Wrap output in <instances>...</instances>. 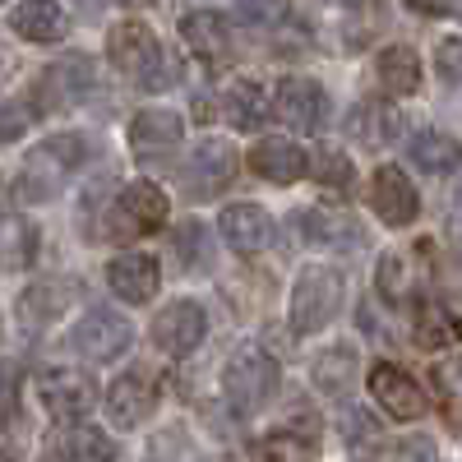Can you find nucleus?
<instances>
[{
	"instance_id": "f257e3e1",
	"label": "nucleus",
	"mask_w": 462,
	"mask_h": 462,
	"mask_svg": "<svg viewBox=\"0 0 462 462\" xmlns=\"http://www.w3.org/2000/svg\"><path fill=\"white\" fill-rule=\"evenodd\" d=\"M84 158H88V139H84V134L69 130V134L42 139V143L28 152V162H23V171H19V195L32 199V204L56 199L60 185H65V176L79 171Z\"/></svg>"
},
{
	"instance_id": "f03ea898",
	"label": "nucleus",
	"mask_w": 462,
	"mask_h": 462,
	"mask_svg": "<svg viewBox=\"0 0 462 462\" xmlns=\"http://www.w3.org/2000/svg\"><path fill=\"white\" fill-rule=\"evenodd\" d=\"M342 273L328 263H310L300 268L296 282H291V300H287V319H291V333L296 337H315L324 333L337 310H342Z\"/></svg>"
},
{
	"instance_id": "7ed1b4c3",
	"label": "nucleus",
	"mask_w": 462,
	"mask_h": 462,
	"mask_svg": "<svg viewBox=\"0 0 462 462\" xmlns=\"http://www.w3.org/2000/svg\"><path fill=\"white\" fill-rule=\"evenodd\" d=\"M278 389H282V370L259 342H245V346L231 352V361L222 370V393H226V402L236 411H245V416L263 411L268 402L278 398Z\"/></svg>"
},
{
	"instance_id": "20e7f679",
	"label": "nucleus",
	"mask_w": 462,
	"mask_h": 462,
	"mask_svg": "<svg viewBox=\"0 0 462 462\" xmlns=\"http://www.w3.org/2000/svg\"><path fill=\"white\" fill-rule=\"evenodd\" d=\"M106 56L111 65L125 74L130 84L139 88H167V60H162V42L148 23L130 19V23H116L106 37Z\"/></svg>"
},
{
	"instance_id": "39448f33",
	"label": "nucleus",
	"mask_w": 462,
	"mask_h": 462,
	"mask_svg": "<svg viewBox=\"0 0 462 462\" xmlns=\"http://www.w3.org/2000/svg\"><path fill=\"white\" fill-rule=\"evenodd\" d=\"M97 93V65L88 56H65L56 65L42 69V79H37L32 88V116H42V111H69V106H79Z\"/></svg>"
},
{
	"instance_id": "423d86ee",
	"label": "nucleus",
	"mask_w": 462,
	"mask_h": 462,
	"mask_svg": "<svg viewBox=\"0 0 462 462\" xmlns=\"http://www.w3.org/2000/svg\"><path fill=\"white\" fill-rule=\"evenodd\" d=\"M106 420L116 430H139L143 420L158 411V374H152L148 365H130L121 370L111 383H106Z\"/></svg>"
},
{
	"instance_id": "0eeeda50",
	"label": "nucleus",
	"mask_w": 462,
	"mask_h": 462,
	"mask_svg": "<svg viewBox=\"0 0 462 462\" xmlns=\"http://www.w3.org/2000/svg\"><path fill=\"white\" fill-rule=\"evenodd\" d=\"M268 116H278V121L296 134H315L328 121V93L315 79L291 74V79H278L273 97H268Z\"/></svg>"
},
{
	"instance_id": "6e6552de",
	"label": "nucleus",
	"mask_w": 462,
	"mask_h": 462,
	"mask_svg": "<svg viewBox=\"0 0 462 462\" xmlns=\"http://www.w3.org/2000/svg\"><path fill=\"white\" fill-rule=\"evenodd\" d=\"M130 342H134L130 319L116 315V310H102V305H97V310H88L79 324L69 328V346H74L84 361H93V365H106V361H116V356H125Z\"/></svg>"
},
{
	"instance_id": "1a4fd4ad",
	"label": "nucleus",
	"mask_w": 462,
	"mask_h": 462,
	"mask_svg": "<svg viewBox=\"0 0 462 462\" xmlns=\"http://www.w3.org/2000/svg\"><path fill=\"white\" fill-rule=\"evenodd\" d=\"M204 333H208V315H204V305L189 300V296L162 305V310L152 315V324H148L152 346L167 352V356H189L204 342Z\"/></svg>"
},
{
	"instance_id": "9d476101",
	"label": "nucleus",
	"mask_w": 462,
	"mask_h": 462,
	"mask_svg": "<svg viewBox=\"0 0 462 462\" xmlns=\"http://www.w3.org/2000/svg\"><path fill=\"white\" fill-rule=\"evenodd\" d=\"M370 398L383 407V416H393V420H420L430 407L426 389L393 361H379L370 365Z\"/></svg>"
},
{
	"instance_id": "9b49d317",
	"label": "nucleus",
	"mask_w": 462,
	"mask_h": 462,
	"mask_svg": "<svg viewBox=\"0 0 462 462\" xmlns=\"http://www.w3.org/2000/svg\"><path fill=\"white\" fill-rule=\"evenodd\" d=\"M79 296H84V287L74 278H42V282H32L19 296V324L28 333H42V328L60 324L69 305H79Z\"/></svg>"
},
{
	"instance_id": "f8f14e48",
	"label": "nucleus",
	"mask_w": 462,
	"mask_h": 462,
	"mask_svg": "<svg viewBox=\"0 0 462 462\" xmlns=\"http://www.w3.org/2000/svg\"><path fill=\"white\" fill-rule=\"evenodd\" d=\"M370 208L389 226H411L420 217V195L402 167H379L370 180Z\"/></svg>"
},
{
	"instance_id": "ddd939ff",
	"label": "nucleus",
	"mask_w": 462,
	"mask_h": 462,
	"mask_svg": "<svg viewBox=\"0 0 462 462\" xmlns=\"http://www.w3.org/2000/svg\"><path fill=\"white\" fill-rule=\"evenodd\" d=\"M217 231H222V241L236 254H259V250L273 245L278 222L268 217V208H259V204H226L222 217H217Z\"/></svg>"
},
{
	"instance_id": "4468645a",
	"label": "nucleus",
	"mask_w": 462,
	"mask_h": 462,
	"mask_svg": "<svg viewBox=\"0 0 462 462\" xmlns=\"http://www.w3.org/2000/svg\"><path fill=\"white\" fill-rule=\"evenodd\" d=\"M236 167H241V152L231 148L226 139H204L195 152H189L185 180H189V189L204 199V195H217V189H226L231 176H236Z\"/></svg>"
},
{
	"instance_id": "2eb2a0df",
	"label": "nucleus",
	"mask_w": 462,
	"mask_h": 462,
	"mask_svg": "<svg viewBox=\"0 0 462 462\" xmlns=\"http://www.w3.org/2000/svg\"><path fill=\"white\" fill-rule=\"evenodd\" d=\"M106 287L121 296L125 305H143V300L158 296L162 268H158V259H152V254H139V250L116 254V259L106 263Z\"/></svg>"
},
{
	"instance_id": "dca6fc26",
	"label": "nucleus",
	"mask_w": 462,
	"mask_h": 462,
	"mask_svg": "<svg viewBox=\"0 0 462 462\" xmlns=\"http://www.w3.org/2000/svg\"><path fill=\"white\" fill-rule=\"evenodd\" d=\"M180 139H185V116L167 106H148L130 121V148L139 158H167V152L180 148Z\"/></svg>"
},
{
	"instance_id": "f3484780",
	"label": "nucleus",
	"mask_w": 462,
	"mask_h": 462,
	"mask_svg": "<svg viewBox=\"0 0 462 462\" xmlns=\"http://www.w3.org/2000/svg\"><path fill=\"white\" fill-rule=\"evenodd\" d=\"M250 171L263 176V180H273V185H291V180H300L305 171H310V152H305L296 139H287V134L259 139L250 148Z\"/></svg>"
},
{
	"instance_id": "a211bd4d",
	"label": "nucleus",
	"mask_w": 462,
	"mask_h": 462,
	"mask_svg": "<svg viewBox=\"0 0 462 462\" xmlns=\"http://www.w3.org/2000/svg\"><path fill=\"white\" fill-rule=\"evenodd\" d=\"M37 398H42V407L60 420H74L84 416L97 398V389L79 374V370H42V379H37Z\"/></svg>"
},
{
	"instance_id": "6ab92c4d",
	"label": "nucleus",
	"mask_w": 462,
	"mask_h": 462,
	"mask_svg": "<svg viewBox=\"0 0 462 462\" xmlns=\"http://www.w3.org/2000/svg\"><path fill=\"white\" fill-rule=\"evenodd\" d=\"M167 213H171V199L162 195V185H152V180H130V185H121V195H116V217L125 222L130 236L134 231L162 226Z\"/></svg>"
},
{
	"instance_id": "aec40b11",
	"label": "nucleus",
	"mask_w": 462,
	"mask_h": 462,
	"mask_svg": "<svg viewBox=\"0 0 462 462\" xmlns=\"http://www.w3.org/2000/svg\"><path fill=\"white\" fill-rule=\"evenodd\" d=\"M42 245V226L23 213H0V273H23L37 259Z\"/></svg>"
},
{
	"instance_id": "412c9836",
	"label": "nucleus",
	"mask_w": 462,
	"mask_h": 462,
	"mask_svg": "<svg viewBox=\"0 0 462 462\" xmlns=\"http://www.w3.org/2000/svg\"><path fill=\"white\" fill-rule=\"evenodd\" d=\"M10 28L23 42H56L65 32V10H60V0H19L10 10Z\"/></svg>"
},
{
	"instance_id": "4be33fe9",
	"label": "nucleus",
	"mask_w": 462,
	"mask_h": 462,
	"mask_svg": "<svg viewBox=\"0 0 462 462\" xmlns=\"http://www.w3.org/2000/svg\"><path fill=\"white\" fill-rule=\"evenodd\" d=\"M180 37H185V47L204 56V60H222L231 51V23L213 10H195V14H185L180 19Z\"/></svg>"
},
{
	"instance_id": "5701e85b",
	"label": "nucleus",
	"mask_w": 462,
	"mask_h": 462,
	"mask_svg": "<svg viewBox=\"0 0 462 462\" xmlns=\"http://www.w3.org/2000/svg\"><path fill=\"white\" fill-rule=\"evenodd\" d=\"M346 134L361 139L365 148H383V143H393L402 134V116L379 106V102H356L352 111H346Z\"/></svg>"
},
{
	"instance_id": "b1692460",
	"label": "nucleus",
	"mask_w": 462,
	"mask_h": 462,
	"mask_svg": "<svg viewBox=\"0 0 462 462\" xmlns=\"http://www.w3.org/2000/svg\"><path fill=\"white\" fill-rule=\"evenodd\" d=\"M222 116L236 130H259L268 121V93L254 79H231L222 88Z\"/></svg>"
},
{
	"instance_id": "393cba45",
	"label": "nucleus",
	"mask_w": 462,
	"mask_h": 462,
	"mask_svg": "<svg viewBox=\"0 0 462 462\" xmlns=\"http://www.w3.org/2000/svg\"><path fill=\"white\" fill-rule=\"evenodd\" d=\"M374 74H379V84L389 88L393 97H411V93L420 88V56H416L407 42H393V47L379 51Z\"/></svg>"
},
{
	"instance_id": "a878e982",
	"label": "nucleus",
	"mask_w": 462,
	"mask_h": 462,
	"mask_svg": "<svg viewBox=\"0 0 462 462\" xmlns=\"http://www.w3.org/2000/svg\"><path fill=\"white\" fill-rule=\"evenodd\" d=\"M407 158L426 171V176H448V171L457 167V143H453L444 130H420V134H411V143H407Z\"/></svg>"
},
{
	"instance_id": "bb28decb",
	"label": "nucleus",
	"mask_w": 462,
	"mask_h": 462,
	"mask_svg": "<svg viewBox=\"0 0 462 462\" xmlns=\"http://www.w3.org/2000/svg\"><path fill=\"white\" fill-rule=\"evenodd\" d=\"M374 287L389 305H407L411 300V287H416V268L402 250H383L379 254V268H374Z\"/></svg>"
},
{
	"instance_id": "cd10ccee",
	"label": "nucleus",
	"mask_w": 462,
	"mask_h": 462,
	"mask_svg": "<svg viewBox=\"0 0 462 462\" xmlns=\"http://www.w3.org/2000/svg\"><path fill=\"white\" fill-rule=\"evenodd\" d=\"M310 379H315V389L324 393H346V383L356 379V352L352 346H328V352L310 365Z\"/></svg>"
},
{
	"instance_id": "c85d7f7f",
	"label": "nucleus",
	"mask_w": 462,
	"mask_h": 462,
	"mask_svg": "<svg viewBox=\"0 0 462 462\" xmlns=\"http://www.w3.org/2000/svg\"><path fill=\"white\" fill-rule=\"evenodd\" d=\"M65 462H116V439L102 435L97 426H74L60 439Z\"/></svg>"
},
{
	"instance_id": "c756f323",
	"label": "nucleus",
	"mask_w": 462,
	"mask_h": 462,
	"mask_svg": "<svg viewBox=\"0 0 462 462\" xmlns=\"http://www.w3.org/2000/svg\"><path fill=\"white\" fill-rule=\"evenodd\" d=\"M171 254H176V263H185V273H204L208 259H213L208 226L204 222H180L176 236H171Z\"/></svg>"
},
{
	"instance_id": "7c9ffc66",
	"label": "nucleus",
	"mask_w": 462,
	"mask_h": 462,
	"mask_svg": "<svg viewBox=\"0 0 462 462\" xmlns=\"http://www.w3.org/2000/svg\"><path fill=\"white\" fill-rule=\"evenodd\" d=\"M337 430H342L346 448H352L356 457H365V453H370V448L383 439L379 420H374L370 411H361V407H342V416H337Z\"/></svg>"
},
{
	"instance_id": "2f4dec72",
	"label": "nucleus",
	"mask_w": 462,
	"mask_h": 462,
	"mask_svg": "<svg viewBox=\"0 0 462 462\" xmlns=\"http://www.w3.org/2000/svg\"><path fill=\"white\" fill-rule=\"evenodd\" d=\"M300 226H305V241H310V245H352L356 241V236H346L352 222H346L342 213L310 208V213H300Z\"/></svg>"
},
{
	"instance_id": "473e14b6",
	"label": "nucleus",
	"mask_w": 462,
	"mask_h": 462,
	"mask_svg": "<svg viewBox=\"0 0 462 462\" xmlns=\"http://www.w3.org/2000/svg\"><path fill=\"white\" fill-rule=\"evenodd\" d=\"M411 337H416V346H426V352H444V346L453 342V324H448V315L439 310V305H426V310L416 315Z\"/></svg>"
},
{
	"instance_id": "72a5a7b5",
	"label": "nucleus",
	"mask_w": 462,
	"mask_h": 462,
	"mask_svg": "<svg viewBox=\"0 0 462 462\" xmlns=\"http://www.w3.org/2000/svg\"><path fill=\"white\" fill-rule=\"evenodd\" d=\"M310 171H315V180L328 185V189H346V185H352V176H356L352 158H346L342 148H319L315 162H310Z\"/></svg>"
},
{
	"instance_id": "f704fd0d",
	"label": "nucleus",
	"mask_w": 462,
	"mask_h": 462,
	"mask_svg": "<svg viewBox=\"0 0 462 462\" xmlns=\"http://www.w3.org/2000/svg\"><path fill=\"white\" fill-rule=\"evenodd\" d=\"M259 453H263V462H315L310 448H305L296 435H268L259 444Z\"/></svg>"
},
{
	"instance_id": "c9c22d12",
	"label": "nucleus",
	"mask_w": 462,
	"mask_h": 462,
	"mask_svg": "<svg viewBox=\"0 0 462 462\" xmlns=\"http://www.w3.org/2000/svg\"><path fill=\"white\" fill-rule=\"evenodd\" d=\"M32 125V106L28 102H0V143L23 139Z\"/></svg>"
},
{
	"instance_id": "e433bc0d",
	"label": "nucleus",
	"mask_w": 462,
	"mask_h": 462,
	"mask_svg": "<svg viewBox=\"0 0 462 462\" xmlns=\"http://www.w3.org/2000/svg\"><path fill=\"white\" fill-rule=\"evenodd\" d=\"M14 411H19V365L0 361V430L14 420Z\"/></svg>"
},
{
	"instance_id": "4c0bfd02",
	"label": "nucleus",
	"mask_w": 462,
	"mask_h": 462,
	"mask_svg": "<svg viewBox=\"0 0 462 462\" xmlns=\"http://www.w3.org/2000/svg\"><path fill=\"white\" fill-rule=\"evenodd\" d=\"M457 51H462L457 37H444V42L435 47V69H439L444 84H457V74H462V69H457Z\"/></svg>"
},
{
	"instance_id": "58836bf2",
	"label": "nucleus",
	"mask_w": 462,
	"mask_h": 462,
	"mask_svg": "<svg viewBox=\"0 0 462 462\" xmlns=\"http://www.w3.org/2000/svg\"><path fill=\"white\" fill-rule=\"evenodd\" d=\"M282 5H287V0H241V10H245L250 19H278Z\"/></svg>"
},
{
	"instance_id": "ea45409f",
	"label": "nucleus",
	"mask_w": 462,
	"mask_h": 462,
	"mask_svg": "<svg viewBox=\"0 0 462 462\" xmlns=\"http://www.w3.org/2000/svg\"><path fill=\"white\" fill-rule=\"evenodd\" d=\"M407 5H411L416 14H439V19H448V14L457 10V0H407Z\"/></svg>"
},
{
	"instance_id": "a19ab883",
	"label": "nucleus",
	"mask_w": 462,
	"mask_h": 462,
	"mask_svg": "<svg viewBox=\"0 0 462 462\" xmlns=\"http://www.w3.org/2000/svg\"><path fill=\"white\" fill-rule=\"evenodd\" d=\"M10 74H14V56L10 47H0V84H10Z\"/></svg>"
},
{
	"instance_id": "79ce46f5",
	"label": "nucleus",
	"mask_w": 462,
	"mask_h": 462,
	"mask_svg": "<svg viewBox=\"0 0 462 462\" xmlns=\"http://www.w3.org/2000/svg\"><path fill=\"white\" fill-rule=\"evenodd\" d=\"M328 5H342V10H356V5H365V0H328Z\"/></svg>"
},
{
	"instance_id": "37998d69",
	"label": "nucleus",
	"mask_w": 462,
	"mask_h": 462,
	"mask_svg": "<svg viewBox=\"0 0 462 462\" xmlns=\"http://www.w3.org/2000/svg\"><path fill=\"white\" fill-rule=\"evenodd\" d=\"M0 337H5V319H0Z\"/></svg>"
},
{
	"instance_id": "c03bdc74",
	"label": "nucleus",
	"mask_w": 462,
	"mask_h": 462,
	"mask_svg": "<svg viewBox=\"0 0 462 462\" xmlns=\"http://www.w3.org/2000/svg\"><path fill=\"white\" fill-rule=\"evenodd\" d=\"M0 462H5V457H0Z\"/></svg>"
},
{
	"instance_id": "a18cd8bd",
	"label": "nucleus",
	"mask_w": 462,
	"mask_h": 462,
	"mask_svg": "<svg viewBox=\"0 0 462 462\" xmlns=\"http://www.w3.org/2000/svg\"><path fill=\"white\" fill-rule=\"evenodd\" d=\"M125 5H130V0H125Z\"/></svg>"
}]
</instances>
